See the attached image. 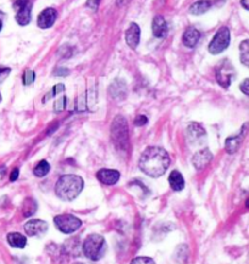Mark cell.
I'll return each instance as SVG.
<instances>
[{
	"mask_svg": "<svg viewBox=\"0 0 249 264\" xmlns=\"http://www.w3.org/2000/svg\"><path fill=\"white\" fill-rule=\"evenodd\" d=\"M170 166L169 154L159 146H149L141 154L139 161V167L145 174L158 178L166 172Z\"/></svg>",
	"mask_w": 249,
	"mask_h": 264,
	"instance_id": "cell-1",
	"label": "cell"
},
{
	"mask_svg": "<svg viewBox=\"0 0 249 264\" xmlns=\"http://www.w3.org/2000/svg\"><path fill=\"white\" fill-rule=\"evenodd\" d=\"M84 189V180L82 176L74 174H66L60 176L55 186V193L64 201H73L78 197Z\"/></svg>",
	"mask_w": 249,
	"mask_h": 264,
	"instance_id": "cell-2",
	"label": "cell"
},
{
	"mask_svg": "<svg viewBox=\"0 0 249 264\" xmlns=\"http://www.w3.org/2000/svg\"><path fill=\"white\" fill-rule=\"evenodd\" d=\"M111 138L118 150L127 151L129 147V129L128 122L122 116H117L111 125Z\"/></svg>",
	"mask_w": 249,
	"mask_h": 264,
	"instance_id": "cell-3",
	"label": "cell"
},
{
	"mask_svg": "<svg viewBox=\"0 0 249 264\" xmlns=\"http://www.w3.org/2000/svg\"><path fill=\"white\" fill-rule=\"evenodd\" d=\"M106 240L99 234H91L86 236L83 242V252L90 261H99L106 253Z\"/></svg>",
	"mask_w": 249,
	"mask_h": 264,
	"instance_id": "cell-4",
	"label": "cell"
},
{
	"mask_svg": "<svg viewBox=\"0 0 249 264\" xmlns=\"http://www.w3.org/2000/svg\"><path fill=\"white\" fill-rule=\"evenodd\" d=\"M230 40H231V33L227 27H221L216 33H215L214 38L210 42L208 50L210 54L216 55L226 50L230 45Z\"/></svg>",
	"mask_w": 249,
	"mask_h": 264,
	"instance_id": "cell-5",
	"label": "cell"
},
{
	"mask_svg": "<svg viewBox=\"0 0 249 264\" xmlns=\"http://www.w3.org/2000/svg\"><path fill=\"white\" fill-rule=\"evenodd\" d=\"M57 229L64 234H73L82 227V220L73 214H60L54 218Z\"/></svg>",
	"mask_w": 249,
	"mask_h": 264,
	"instance_id": "cell-6",
	"label": "cell"
},
{
	"mask_svg": "<svg viewBox=\"0 0 249 264\" xmlns=\"http://www.w3.org/2000/svg\"><path fill=\"white\" fill-rule=\"evenodd\" d=\"M234 74L236 73H234L233 66L227 60L222 61L215 70V77H216L217 83L224 89H227L231 86L232 81L234 78Z\"/></svg>",
	"mask_w": 249,
	"mask_h": 264,
	"instance_id": "cell-7",
	"label": "cell"
},
{
	"mask_svg": "<svg viewBox=\"0 0 249 264\" xmlns=\"http://www.w3.org/2000/svg\"><path fill=\"white\" fill-rule=\"evenodd\" d=\"M16 9V22L20 26H26L32 18V0H16L14 4Z\"/></svg>",
	"mask_w": 249,
	"mask_h": 264,
	"instance_id": "cell-8",
	"label": "cell"
},
{
	"mask_svg": "<svg viewBox=\"0 0 249 264\" xmlns=\"http://www.w3.org/2000/svg\"><path fill=\"white\" fill-rule=\"evenodd\" d=\"M48 228L49 225L44 220L32 219L25 224V231L28 236H40L48 231Z\"/></svg>",
	"mask_w": 249,
	"mask_h": 264,
	"instance_id": "cell-9",
	"label": "cell"
},
{
	"mask_svg": "<svg viewBox=\"0 0 249 264\" xmlns=\"http://www.w3.org/2000/svg\"><path fill=\"white\" fill-rule=\"evenodd\" d=\"M213 154L210 152V150L208 147H204V149L199 150L198 152H196L195 156L192 158V164L195 166V168L197 171H200V169L205 168V167L209 164V162L212 161Z\"/></svg>",
	"mask_w": 249,
	"mask_h": 264,
	"instance_id": "cell-10",
	"label": "cell"
},
{
	"mask_svg": "<svg viewBox=\"0 0 249 264\" xmlns=\"http://www.w3.org/2000/svg\"><path fill=\"white\" fill-rule=\"evenodd\" d=\"M57 18V11L52 8H48L43 10L38 16V26L43 30L50 28L54 26L55 21Z\"/></svg>",
	"mask_w": 249,
	"mask_h": 264,
	"instance_id": "cell-11",
	"label": "cell"
},
{
	"mask_svg": "<svg viewBox=\"0 0 249 264\" xmlns=\"http://www.w3.org/2000/svg\"><path fill=\"white\" fill-rule=\"evenodd\" d=\"M96 176H98L99 180L101 181L105 185H115V184L118 183L120 178V173L116 169H107L103 168L100 169V171L96 173Z\"/></svg>",
	"mask_w": 249,
	"mask_h": 264,
	"instance_id": "cell-12",
	"label": "cell"
},
{
	"mask_svg": "<svg viewBox=\"0 0 249 264\" xmlns=\"http://www.w3.org/2000/svg\"><path fill=\"white\" fill-rule=\"evenodd\" d=\"M125 40L132 49H136L140 43V27L136 23H132L129 26L125 33Z\"/></svg>",
	"mask_w": 249,
	"mask_h": 264,
	"instance_id": "cell-13",
	"label": "cell"
},
{
	"mask_svg": "<svg viewBox=\"0 0 249 264\" xmlns=\"http://www.w3.org/2000/svg\"><path fill=\"white\" fill-rule=\"evenodd\" d=\"M168 31V26H166V20L163 16L157 15L152 21V32L156 38H164Z\"/></svg>",
	"mask_w": 249,
	"mask_h": 264,
	"instance_id": "cell-14",
	"label": "cell"
},
{
	"mask_svg": "<svg viewBox=\"0 0 249 264\" xmlns=\"http://www.w3.org/2000/svg\"><path fill=\"white\" fill-rule=\"evenodd\" d=\"M199 38L200 33L197 28L188 27L183 35V43L187 48H193L197 45L198 42H199Z\"/></svg>",
	"mask_w": 249,
	"mask_h": 264,
	"instance_id": "cell-15",
	"label": "cell"
},
{
	"mask_svg": "<svg viewBox=\"0 0 249 264\" xmlns=\"http://www.w3.org/2000/svg\"><path fill=\"white\" fill-rule=\"evenodd\" d=\"M186 135H187V139L191 140V142H196L205 137V130L198 123H191L186 130Z\"/></svg>",
	"mask_w": 249,
	"mask_h": 264,
	"instance_id": "cell-16",
	"label": "cell"
},
{
	"mask_svg": "<svg viewBox=\"0 0 249 264\" xmlns=\"http://www.w3.org/2000/svg\"><path fill=\"white\" fill-rule=\"evenodd\" d=\"M110 94L116 100H122L127 96V84L122 81H116L110 87Z\"/></svg>",
	"mask_w": 249,
	"mask_h": 264,
	"instance_id": "cell-17",
	"label": "cell"
},
{
	"mask_svg": "<svg viewBox=\"0 0 249 264\" xmlns=\"http://www.w3.org/2000/svg\"><path fill=\"white\" fill-rule=\"evenodd\" d=\"M169 185L174 191H181L185 188V179L178 171H173L169 176Z\"/></svg>",
	"mask_w": 249,
	"mask_h": 264,
	"instance_id": "cell-18",
	"label": "cell"
},
{
	"mask_svg": "<svg viewBox=\"0 0 249 264\" xmlns=\"http://www.w3.org/2000/svg\"><path fill=\"white\" fill-rule=\"evenodd\" d=\"M8 242L11 247L15 248H23L27 245V237L20 232H10L8 235Z\"/></svg>",
	"mask_w": 249,
	"mask_h": 264,
	"instance_id": "cell-19",
	"label": "cell"
},
{
	"mask_svg": "<svg viewBox=\"0 0 249 264\" xmlns=\"http://www.w3.org/2000/svg\"><path fill=\"white\" fill-rule=\"evenodd\" d=\"M242 140H243V133L234 135V137L227 138L226 141H225V150H226L227 154H234L239 149Z\"/></svg>",
	"mask_w": 249,
	"mask_h": 264,
	"instance_id": "cell-20",
	"label": "cell"
},
{
	"mask_svg": "<svg viewBox=\"0 0 249 264\" xmlns=\"http://www.w3.org/2000/svg\"><path fill=\"white\" fill-rule=\"evenodd\" d=\"M212 8V4L208 0H197L190 6V14L192 15H202Z\"/></svg>",
	"mask_w": 249,
	"mask_h": 264,
	"instance_id": "cell-21",
	"label": "cell"
},
{
	"mask_svg": "<svg viewBox=\"0 0 249 264\" xmlns=\"http://www.w3.org/2000/svg\"><path fill=\"white\" fill-rule=\"evenodd\" d=\"M37 210H38L37 202H35L32 197L26 198L25 202H23V215H25L26 218L32 217V215L37 212Z\"/></svg>",
	"mask_w": 249,
	"mask_h": 264,
	"instance_id": "cell-22",
	"label": "cell"
},
{
	"mask_svg": "<svg viewBox=\"0 0 249 264\" xmlns=\"http://www.w3.org/2000/svg\"><path fill=\"white\" fill-rule=\"evenodd\" d=\"M49 172L50 164L49 162L45 161V159H42V161L38 162V164L34 167V169H33V173H34V176H38V178H43V176H47Z\"/></svg>",
	"mask_w": 249,
	"mask_h": 264,
	"instance_id": "cell-23",
	"label": "cell"
},
{
	"mask_svg": "<svg viewBox=\"0 0 249 264\" xmlns=\"http://www.w3.org/2000/svg\"><path fill=\"white\" fill-rule=\"evenodd\" d=\"M239 56L244 66L249 65V40H243L239 45Z\"/></svg>",
	"mask_w": 249,
	"mask_h": 264,
	"instance_id": "cell-24",
	"label": "cell"
},
{
	"mask_svg": "<svg viewBox=\"0 0 249 264\" xmlns=\"http://www.w3.org/2000/svg\"><path fill=\"white\" fill-rule=\"evenodd\" d=\"M35 79V74L32 70H27V71L23 73V84L25 86H31V84L34 82Z\"/></svg>",
	"mask_w": 249,
	"mask_h": 264,
	"instance_id": "cell-25",
	"label": "cell"
},
{
	"mask_svg": "<svg viewBox=\"0 0 249 264\" xmlns=\"http://www.w3.org/2000/svg\"><path fill=\"white\" fill-rule=\"evenodd\" d=\"M130 264H156V262L149 257H136L133 259Z\"/></svg>",
	"mask_w": 249,
	"mask_h": 264,
	"instance_id": "cell-26",
	"label": "cell"
},
{
	"mask_svg": "<svg viewBox=\"0 0 249 264\" xmlns=\"http://www.w3.org/2000/svg\"><path fill=\"white\" fill-rule=\"evenodd\" d=\"M54 107L56 112H61V111L66 107V96H61L60 99H57V100L55 101Z\"/></svg>",
	"mask_w": 249,
	"mask_h": 264,
	"instance_id": "cell-27",
	"label": "cell"
},
{
	"mask_svg": "<svg viewBox=\"0 0 249 264\" xmlns=\"http://www.w3.org/2000/svg\"><path fill=\"white\" fill-rule=\"evenodd\" d=\"M54 74L55 77H66L69 74V70L67 69H64V67H60V69H56L54 71Z\"/></svg>",
	"mask_w": 249,
	"mask_h": 264,
	"instance_id": "cell-28",
	"label": "cell"
},
{
	"mask_svg": "<svg viewBox=\"0 0 249 264\" xmlns=\"http://www.w3.org/2000/svg\"><path fill=\"white\" fill-rule=\"evenodd\" d=\"M147 122H149V120H147L146 116H137L134 121L135 125H137V127H142V125L147 124Z\"/></svg>",
	"mask_w": 249,
	"mask_h": 264,
	"instance_id": "cell-29",
	"label": "cell"
},
{
	"mask_svg": "<svg viewBox=\"0 0 249 264\" xmlns=\"http://www.w3.org/2000/svg\"><path fill=\"white\" fill-rule=\"evenodd\" d=\"M239 89L244 95H249V79H244L239 86Z\"/></svg>",
	"mask_w": 249,
	"mask_h": 264,
	"instance_id": "cell-30",
	"label": "cell"
},
{
	"mask_svg": "<svg viewBox=\"0 0 249 264\" xmlns=\"http://www.w3.org/2000/svg\"><path fill=\"white\" fill-rule=\"evenodd\" d=\"M11 70L9 67H0V82H3L4 79H6V77L10 74Z\"/></svg>",
	"mask_w": 249,
	"mask_h": 264,
	"instance_id": "cell-31",
	"label": "cell"
},
{
	"mask_svg": "<svg viewBox=\"0 0 249 264\" xmlns=\"http://www.w3.org/2000/svg\"><path fill=\"white\" fill-rule=\"evenodd\" d=\"M65 90V86L64 84H56V86L52 88V93L50 95H57V94L62 93Z\"/></svg>",
	"mask_w": 249,
	"mask_h": 264,
	"instance_id": "cell-32",
	"label": "cell"
},
{
	"mask_svg": "<svg viewBox=\"0 0 249 264\" xmlns=\"http://www.w3.org/2000/svg\"><path fill=\"white\" fill-rule=\"evenodd\" d=\"M99 4H100V0H88L86 5H88L89 8L93 9L94 11H96V10H98V8H99Z\"/></svg>",
	"mask_w": 249,
	"mask_h": 264,
	"instance_id": "cell-33",
	"label": "cell"
},
{
	"mask_svg": "<svg viewBox=\"0 0 249 264\" xmlns=\"http://www.w3.org/2000/svg\"><path fill=\"white\" fill-rule=\"evenodd\" d=\"M18 176H20V169H18V168L13 169V172H11V174H10V180L11 181L17 180Z\"/></svg>",
	"mask_w": 249,
	"mask_h": 264,
	"instance_id": "cell-34",
	"label": "cell"
},
{
	"mask_svg": "<svg viewBox=\"0 0 249 264\" xmlns=\"http://www.w3.org/2000/svg\"><path fill=\"white\" fill-rule=\"evenodd\" d=\"M6 171H8V169H6L5 166H0V183L4 180V178H5Z\"/></svg>",
	"mask_w": 249,
	"mask_h": 264,
	"instance_id": "cell-35",
	"label": "cell"
},
{
	"mask_svg": "<svg viewBox=\"0 0 249 264\" xmlns=\"http://www.w3.org/2000/svg\"><path fill=\"white\" fill-rule=\"evenodd\" d=\"M208 1H209V3L212 4V6L213 5L220 6V5H222V4H224L225 1H226V0H208Z\"/></svg>",
	"mask_w": 249,
	"mask_h": 264,
	"instance_id": "cell-36",
	"label": "cell"
},
{
	"mask_svg": "<svg viewBox=\"0 0 249 264\" xmlns=\"http://www.w3.org/2000/svg\"><path fill=\"white\" fill-rule=\"evenodd\" d=\"M248 3H249L248 0H242V1H241V5L243 6L244 10H249V4Z\"/></svg>",
	"mask_w": 249,
	"mask_h": 264,
	"instance_id": "cell-37",
	"label": "cell"
},
{
	"mask_svg": "<svg viewBox=\"0 0 249 264\" xmlns=\"http://www.w3.org/2000/svg\"><path fill=\"white\" fill-rule=\"evenodd\" d=\"M128 1H129V0H117V5L118 6H123V5H125Z\"/></svg>",
	"mask_w": 249,
	"mask_h": 264,
	"instance_id": "cell-38",
	"label": "cell"
},
{
	"mask_svg": "<svg viewBox=\"0 0 249 264\" xmlns=\"http://www.w3.org/2000/svg\"><path fill=\"white\" fill-rule=\"evenodd\" d=\"M4 14L0 11V31H1V28H3V18H4Z\"/></svg>",
	"mask_w": 249,
	"mask_h": 264,
	"instance_id": "cell-39",
	"label": "cell"
},
{
	"mask_svg": "<svg viewBox=\"0 0 249 264\" xmlns=\"http://www.w3.org/2000/svg\"><path fill=\"white\" fill-rule=\"evenodd\" d=\"M0 101H1V94H0Z\"/></svg>",
	"mask_w": 249,
	"mask_h": 264,
	"instance_id": "cell-40",
	"label": "cell"
},
{
	"mask_svg": "<svg viewBox=\"0 0 249 264\" xmlns=\"http://www.w3.org/2000/svg\"><path fill=\"white\" fill-rule=\"evenodd\" d=\"M78 264H81V263H78Z\"/></svg>",
	"mask_w": 249,
	"mask_h": 264,
	"instance_id": "cell-41",
	"label": "cell"
}]
</instances>
